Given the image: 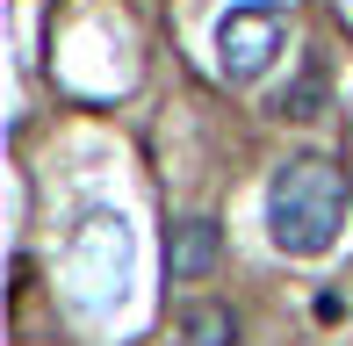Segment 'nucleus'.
<instances>
[{"label":"nucleus","mask_w":353,"mask_h":346,"mask_svg":"<svg viewBox=\"0 0 353 346\" xmlns=\"http://www.w3.org/2000/svg\"><path fill=\"white\" fill-rule=\"evenodd\" d=\"M346 216H353V195L339 181V166L325 159H281L274 181H267V245L288 260H325L332 245L346 238Z\"/></svg>","instance_id":"obj_1"},{"label":"nucleus","mask_w":353,"mask_h":346,"mask_svg":"<svg viewBox=\"0 0 353 346\" xmlns=\"http://www.w3.org/2000/svg\"><path fill=\"white\" fill-rule=\"evenodd\" d=\"M288 43V0H238L216 14V72L231 87H252Z\"/></svg>","instance_id":"obj_2"},{"label":"nucleus","mask_w":353,"mask_h":346,"mask_svg":"<svg viewBox=\"0 0 353 346\" xmlns=\"http://www.w3.org/2000/svg\"><path fill=\"white\" fill-rule=\"evenodd\" d=\"M166 260H173V281H202V274H210V260H216V224H210V216H188V224H173Z\"/></svg>","instance_id":"obj_3"},{"label":"nucleus","mask_w":353,"mask_h":346,"mask_svg":"<svg viewBox=\"0 0 353 346\" xmlns=\"http://www.w3.org/2000/svg\"><path fill=\"white\" fill-rule=\"evenodd\" d=\"M181 332L195 339V346H231V310H216V303H188V310H181Z\"/></svg>","instance_id":"obj_4"},{"label":"nucleus","mask_w":353,"mask_h":346,"mask_svg":"<svg viewBox=\"0 0 353 346\" xmlns=\"http://www.w3.org/2000/svg\"><path fill=\"white\" fill-rule=\"evenodd\" d=\"M274 108H281V116H296V123H310V116H325V72L310 65V72H303L296 87H281V101H274Z\"/></svg>","instance_id":"obj_5"}]
</instances>
